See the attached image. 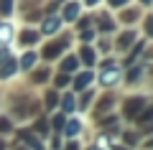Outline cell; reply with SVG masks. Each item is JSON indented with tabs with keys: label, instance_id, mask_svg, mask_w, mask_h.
Masks as SVG:
<instances>
[{
	"label": "cell",
	"instance_id": "6da1fadb",
	"mask_svg": "<svg viewBox=\"0 0 153 150\" xmlns=\"http://www.w3.org/2000/svg\"><path fill=\"white\" fill-rule=\"evenodd\" d=\"M100 81H102V84H117V81H120V69H117V66L112 64V61H107V64H105V71H102V76H100Z\"/></svg>",
	"mask_w": 153,
	"mask_h": 150
},
{
	"label": "cell",
	"instance_id": "7a4b0ae2",
	"mask_svg": "<svg viewBox=\"0 0 153 150\" xmlns=\"http://www.w3.org/2000/svg\"><path fill=\"white\" fill-rule=\"evenodd\" d=\"M61 28V18H56V16H49L44 21V26H41V31L46 33V36H51V33H56Z\"/></svg>",
	"mask_w": 153,
	"mask_h": 150
},
{
	"label": "cell",
	"instance_id": "3957f363",
	"mask_svg": "<svg viewBox=\"0 0 153 150\" xmlns=\"http://www.w3.org/2000/svg\"><path fill=\"white\" fill-rule=\"evenodd\" d=\"M140 104H146V97H135V99H128V102H125V115H128V117H135L138 109H140Z\"/></svg>",
	"mask_w": 153,
	"mask_h": 150
},
{
	"label": "cell",
	"instance_id": "277c9868",
	"mask_svg": "<svg viewBox=\"0 0 153 150\" xmlns=\"http://www.w3.org/2000/svg\"><path fill=\"white\" fill-rule=\"evenodd\" d=\"M79 3H66V8H64V21H74L76 16H79Z\"/></svg>",
	"mask_w": 153,
	"mask_h": 150
},
{
	"label": "cell",
	"instance_id": "5b68a950",
	"mask_svg": "<svg viewBox=\"0 0 153 150\" xmlns=\"http://www.w3.org/2000/svg\"><path fill=\"white\" fill-rule=\"evenodd\" d=\"M79 130H82V122H79V120H71V122L66 125V135H69V137L79 135Z\"/></svg>",
	"mask_w": 153,
	"mask_h": 150
},
{
	"label": "cell",
	"instance_id": "8992f818",
	"mask_svg": "<svg viewBox=\"0 0 153 150\" xmlns=\"http://www.w3.org/2000/svg\"><path fill=\"white\" fill-rule=\"evenodd\" d=\"M89 81H92V71H87V74H82V76H76L74 86H76V89H82V86H87Z\"/></svg>",
	"mask_w": 153,
	"mask_h": 150
},
{
	"label": "cell",
	"instance_id": "52a82bcc",
	"mask_svg": "<svg viewBox=\"0 0 153 150\" xmlns=\"http://www.w3.org/2000/svg\"><path fill=\"white\" fill-rule=\"evenodd\" d=\"M13 74H16V61H8V64L3 66V71H0V76L8 79V76H13Z\"/></svg>",
	"mask_w": 153,
	"mask_h": 150
},
{
	"label": "cell",
	"instance_id": "ba28073f",
	"mask_svg": "<svg viewBox=\"0 0 153 150\" xmlns=\"http://www.w3.org/2000/svg\"><path fill=\"white\" fill-rule=\"evenodd\" d=\"M61 69H64V71H74L76 69V59H74V56H69V59L61 64Z\"/></svg>",
	"mask_w": 153,
	"mask_h": 150
},
{
	"label": "cell",
	"instance_id": "9c48e42d",
	"mask_svg": "<svg viewBox=\"0 0 153 150\" xmlns=\"http://www.w3.org/2000/svg\"><path fill=\"white\" fill-rule=\"evenodd\" d=\"M133 38H135V33H125V36H120V41H117V43H120V48H128V43H130Z\"/></svg>",
	"mask_w": 153,
	"mask_h": 150
},
{
	"label": "cell",
	"instance_id": "30bf717a",
	"mask_svg": "<svg viewBox=\"0 0 153 150\" xmlns=\"http://www.w3.org/2000/svg\"><path fill=\"white\" fill-rule=\"evenodd\" d=\"M71 109H74V97L66 94L64 97V112H71Z\"/></svg>",
	"mask_w": 153,
	"mask_h": 150
},
{
	"label": "cell",
	"instance_id": "8fae6325",
	"mask_svg": "<svg viewBox=\"0 0 153 150\" xmlns=\"http://www.w3.org/2000/svg\"><path fill=\"white\" fill-rule=\"evenodd\" d=\"M33 61H36V54H26L21 64H23V69H28V66H33Z\"/></svg>",
	"mask_w": 153,
	"mask_h": 150
},
{
	"label": "cell",
	"instance_id": "7c38bea8",
	"mask_svg": "<svg viewBox=\"0 0 153 150\" xmlns=\"http://www.w3.org/2000/svg\"><path fill=\"white\" fill-rule=\"evenodd\" d=\"M82 59L87 61V64H92V61H94V54H92V48H82Z\"/></svg>",
	"mask_w": 153,
	"mask_h": 150
},
{
	"label": "cell",
	"instance_id": "4fadbf2b",
	"mask_svg": "<svg viewBox=\"0 0 153 150\" xmlns=\"http://www.w3.org/2000/svg\"><path fill=\"white\" fill-rule=\"evenodd\" d=\"M36 38H38V33H31V31H26V33H23V38H21V41H23V43H33Z\"/></svg>",
	"mask_w": 153,
	"mask_h": 150
},
{
	"label": "cell",
	"instance_id": "5bb4252c",
	"mask_svg": "<svg viewBox=\"0 0 153 150\" xmlns=\"http://www.w3.org/2000/svg\"><path fill=\"white\" fill-rule=\"evenodd\" d=\"M10 8H13V0H3V3H0V10L5 13V16L10 13Z\"/></svg>",
	"mask_w": 153,
	"mask_h": 150
},
{
	"label": "cell",
	"instance_id": "9a60e30c",
	"mask_svg": "<svg viewBox=\"0 0 153 150\" xmlns=\"http://www.w3.org/2000/svg\"><path fill=\"white\" fill-rule=\"evenodd\" d=\"M107 3H110V8H120V5H125L128 0H107Z\"/></svg>",
	"mask_w": 153,
	"mask_h": 150
},
{
	"label": "cell",
	"instance_id": "2e32d148",
	"mask_svg": "<svg viewBox=\"0 0 153 150\" xmlns=\"http://www.w3.org/2000/svg\"><path fill=\"white\" fill-rule=\"evenodd\" d=\"M8 127H10V125H8V120H0V132H5Z\"/></svg>",
	"mask_w": 153,
	"mask_h": 150
},
{
	"label": "cell",
	"instance_id": "e0dca14e",
	"mask_svg": "<svg viewBox=\"0 0 153 150\" xmlns=\"http://www.w3.org/2000/svg\"><path fill=\"white\" fill-rule=\"evenodd\" d=\"M148 36H153V18H148Z\"/></svg>",
	"mask_w": 153,
	"mask_h": 150
},
{
	"label": "cell",
	"instance_id": "ac0fdd59",
	"mask_svg": "<svg viewBox=\"0 0 153 150\" xmlns=\"http://www.w3.org/2000/svg\"><path fill=\"white\" fill-rule=\"evenodd\" d=\"M97 3H100V0H87V5H97Z\"/></svg>",
	"mask_w": 153,
	"mask_h": 150
},
{
	"label": "cell",
	"instance_id": "d6986e66",
	"mask_svg": "<svg viewBox=\"0 0 153 150\" xmlns=\"http://www.w3.org/2000/svg\"><path fill=\"white\" fill-rule=\"evenodd\" d=\"M140 3H143V5H151V3H153V0H140Z\"/></svg>",
	"mask_w": 153,
	"mask_h": 150
},
{
	"label": "cell",
	"instance_id": "ffe728a7",
	"mask_svg": "<svg viewBox=\"0 0 153 150\" xmlns=\"http://www.w3.org/2000/svg\"><path fill=\"white\" fill-rule=\"evenodd\" d=\"M66 150H76V145H74V143H71V145H69V148H66Z\"/></svg>",
	"mask_w": 153,
	"mask_h": 150
},
{
	"label": "cell",
	"instance_id": "44dd1931",
	"mask_svg": "<svg viewBox=\"0 0 153 150\" xmlns=\"http://www.w3.org/2000/svg\"><path fill=\"white\" fill-rule=\"evenodd\" d=\"M115 150H128V148H115Z\"/></svg>",
	"mask_w": 153,
	"mask_h": 150
},
{
	"label": "cell",
	"instance_id": "7402d4cb",
	"mask_svg": "<svg viewBox=\"0 0 153 150\" xmlns=\"http://www.w3.org/2000/svg\"><path fill=\"white\" fill-rule=\"evenodd\" d=\"M89 150H100V148H89Z\"/></svg>",
	"mask_w": 153,
	"mask_h": 150
},
{
	"label": "cell",
	"instance_id": "603a6c76",
	"mask_svg": "<svg viewBox=\"0 0 153 150\" xmlns=\"http://www.w3.org/2000/svg\"><path fill=\"white\" fill-rule=\"evenodd\" d=\"M0 150H3V143H0Z\"/></svg>",
	"mask_w": 153,
	"mask_h": 150
},
{
	"label": "cell",
	"instance_id": "cb8c5ba5",
	"mask_svg": "<svg viewBox=\"0 0 153 150\" xmlns=\"http://www.w3.org/2000/svg\"><path fill=\"white\" fill-rule=\"evenodd\" d=\"M151 145H153V140H151Z\"/></svg>",
	"mask_w": 153,
	"mask_h": 150
}]
</instances>
